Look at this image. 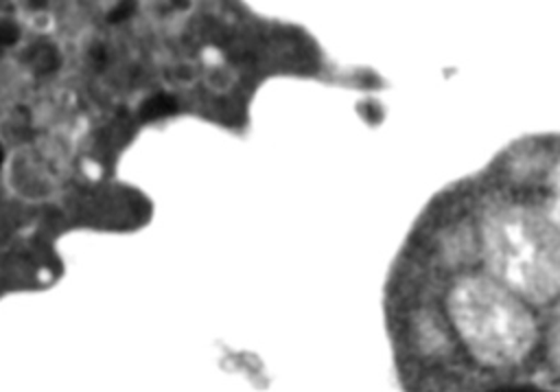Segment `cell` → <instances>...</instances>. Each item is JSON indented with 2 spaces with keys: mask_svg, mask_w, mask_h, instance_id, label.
Returning <instances> with one entry per match:
<instances>
[{
  "mask_svg": "<svg viewBox=\"0 0 560 392\" xmlns=\"http://www.w3.org/2000/svg\"><path fill=\"white\" fill-rule=\"evenodd\" d=\"M446 309L462 344L488 366L518 364L538 339L527 304L490 274H459L448 289Z\"/></svg>",
  "mask_w": 560,
  "mask_h": 392,
  "instance_id": "7a4b0ae2",
  "label": "cell"
},
{
  "mask_svg": "<svg viewBox=\"0 0 560 392\" xmlns=\"http://www.w3.org/2000/svg\"><path fill=\"white\" fill-rule=\"evenodd\" d=\"M481 254L488 274L529 304L560 296V232L527 201L497 199L481 215Z\"/></svg>",
  "mask_w": 560,
  "mask_h": 392,
  "instance_id": "6da1fadb",
  "label": "cell"
},
{
  "mask_svg": "<svg viewBox=\"0 0 560 392\" xmlns=\"http://www.w3.org/2000/svg\"><path fill=\"white\" fill-rule=\"evenodd\" d=\"M133 9H136L133 2H120V4H116V7L109 11L107 20H109V22H122V20H127V18L133 13Z\"/></svg>",
  "mask_w": 560,
  "mask_h": 392,
  "instance_id": "ba28073f",
  "label": "cell"
},
{
  "mask_svg": "<svg viewBox=\"0 0 560 392\" xmlns=\"http://www.w3.org/2000/svg\"><path fill=\"white\" fill-rule=\"evenodd\" d=\"M177 99L173 94H166V92H158V94H151L147 96L142 103H140V109H138V116L142 120H158L162 116H171L177 112Z\"/></svg>",
  "mask_w": 560,
  "mask_h": 392,
  "instance_id": "3957f363",
  "label": "cell"
},
{
  "mask_svg": "<svg viewBox=\"0 0 560 392\" xmlns=\"http://www.w3.org/2000/svg\"><path fill=\"white\" fill-rule=\"evenodd\" d=\"M26 59H28V66L33 68L35 74H50L61 64V55L52 44H35L28 50Z\"/></svg>",
  "mask_w": 560,
  "mask_h": 392,
  "instance_id": "277c9868",
  "label": "cell"
},
{
  "mask_svg": "<svg viewBox=\"0 0 560 392\" xmlns=\"http://www.w3.org/2000/svg\"><path fill=\"white\" fill-rule=\"evenodd\" d=\"M547 346H549V359H551L553 368L560 372V302L556 304V311H553V318L549 324Z\"/></svg>",
  "mask_w": 560,
  "mask_h": 392,
  "instance_id": "8992f818",
  "label": "cell"
},
{
  "mask_svg": "<svg viewBox=\"0 0 560 392\" xmlns=\"http://www.w3.org/2000/svg\"><path fill=\"white\" fill-rule=\"evenodd\" d=\"M545 215L560 232V160L551 169L549 182H547V195H545Z\"/></svg>",
  "mask_w": 560,
  "mask_h": 392,
  "instance_id": "5b68a950",
  "label": "cell"
},
{
  "mask_svg": "<svg viewBox=\"0 0 560 392\" xmlns=\"http://www.w3.org/2000/svg\"><path fill=\"white\" fill-rule=\"evenodd\" d=\"M0 164H2V147H0Z\"/></svg>",
  "mask_w": 560,
  "mask_h": 392,
  "instance_id": "9c48e42d",
  "label": "cell"
},
{
  "mask_svg": "<svg viewBox=\"0 0 560 392\" xmlns=\"http://www.w3.org/2000/svg\"><path fill=\"white\" fill-rule=\"evenodd\" d=\"M20 39V28L13 20H0V44L13 46Z\"/></svg>",
  "mask_w": 560,
  "mask_h": 392,
  "instance_id": "52a82bcc",
  "label": "cell"
}]
</instances>
